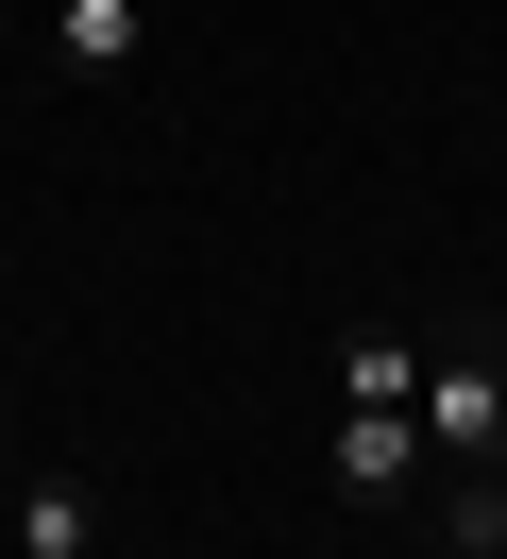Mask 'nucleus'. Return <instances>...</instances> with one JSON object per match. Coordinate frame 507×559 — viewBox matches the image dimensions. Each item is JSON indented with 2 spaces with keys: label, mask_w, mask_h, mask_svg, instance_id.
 Here are the masks:
<instances>
[{
  "label": "nucleus",
  "mask_w": 507,
  "mask_h": 559,
  "mask_svg": "<svg viewBox=\"0 0 507 559\" xmlns=\"http://www.w3.org/2000/svg\"><path fill=\"white\" fill-rule=\"evenodd\" d=\"M423 457L439 475H507V373L491 356H423Z\"/></svg>",
  "instance_id": "f257e3e1"
},
{
  "label": "nucleus",
  "mask_w": 507,
  "mask_h": 559,
  "mask_svg": "<svg viewBox=\"0 0 507 559\" xmlns=\"http://www.w3.org/2000/svg\"><path fill=\"white\" fill-rule=\"evenodd\" d=\"M439 457H423V407H338V491L355 509H406Z\"/></svg>",
  "instance_id": "f03ea898"
},
{
  "label": "nucleus",
  "mask_w": 507,
  "mask_h": 559,
  "mask_svg": "<svg viewBox=\"0 0 507 559\" xmlns=\"http://www.w3.org/2000/svg\"><path fill=\"white\" fill-rule=\"evenodd\" d=\"M135 51H153V0H51V69H85V85H119Z\"/></svg>",
  "instance_id": "7ed1b4c3"
},
{
  "label": "nucleus",
  "mask_w": 507,
  "mask_h": 559,
  "mask_svg": "<svg viewBox=\"0 0 507 559\" xmlns=\"http://www.w3.org/2000/svg\"><path fill=\"white\" fill-rule=\"evenodd\" d=\"M338 407H423V340L355 322V340H338Z\"/></svg>",
  "instance_id": "20e7f679"
},
{
  "label": "nucleus",
  "mask_w": 507,
  "mask_h": 559,
  "mask_svg": "<svg viewBox=\"0 0 507 559\" xmlns=\"http://www.w3.org/2000/svg\"><path fill=\"white\" fill-rule=\"evenodd\" d=\"M17 559H101V509H85V475H34V491H17Z\"/></svg>",
  "instance_id": "39448f33"
},
{
  "label": "nucleus",
  "mask_w": 507,
  "mask_h": 559,
  "mask_svg": "<svg viewBox=\"0 0 507 559\" xmlns=\"http://www.w3.org/2000/svg\"><path fill=\"white\" fill-rule=\"evenodd\" d=\"M457 559H507V475H457V525H439Z\"/></svg>",
  "instance_id": "423d86ee"
}]
</instances>
